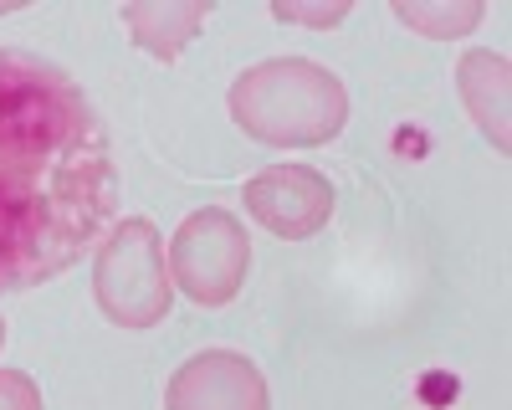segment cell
Instances as JSON below:
<instances>
[{"mask_svg":"<svg viewBox=\"0 0 512 410\" xmlns=\"http://www.w3.org/2000/svg\"><path fill=\"white\" fill-rule=\"evenodd\" d=\"M456 93L466 103V113H472V123L492 139L497 154L512 149V62L507 52H487V47H472L461 52L456 62Z\"/></svg>","mask_w":512,"mask_h":410,"instance_id":"obj_7","label":"cell"},{"mask_svg":"<svg viewBox=\"0 0 512 410\" xmlns=\"http://www.w3.org/2000/svg\"><path fill=\"white\" fill-rule=\"evenodd\" d=\"M241 205L251 221H262L282 241H308L333 221V185L328 175L308 170V164H272V170L251 175L241 190Z\"/></svg>","mask_w":512,"mask_h":410,"instance_id":"obj_5","label":"cell"},{"mask_svg":"<svg viewBox=\"0 0 512 410\" xmlns=\"http://www.w3.org/2000/svg\"><path fill=\"white\" fill-rule=\"evenodd\" d=\"M487 6L482 0H395V21L431 41H461L482 26Z\"/></svg>","mask_w":512,"mask_h":410,"instance_id":"obj_9","label":"cell"},{"mask_svg":"<svg viewBox=\"0 0 512 410\" xmlns=\"http://www.w3.org/2000/svg\"><path fill=\"white\" fill-rule=\"evenodd\" d=\"M164 410H272V395L246 354L200 349L169 375Z\"/></svg>","mask_w":512,"mask_h":410,"instance_id":"obj_6","label":"cell"},{"mask_svg":"<svg viewBox=\"0 0 512 410\" xmlns=\"http://www.w3.org/2000/svg\"><path fill=\"white\" fill-rule=\"evenodd\" d=\"M113 211V144L93 98L57 62L0 47V293L72 272Z\"/></svg>","mask_w":512,"mask_h":410,"instance_id":"obj_1","label":"cell"},{"mask_svg":"<svg viewBox=\"0 0 512 410\" xmlns=\"http://www.w3.org/2000/svg\"><path fill=\"white\" fill-rule=\"evenodd\" d=\"M11 11H21V0H0V16H11Z\"/></svg>","mask_w":512,"mask_h":410,"instance_id":"obj_12","label":"cell"},{"mask_svg":"<svg viewBox=\"0 0 512 410\" xmlns=\"http://www.w3.org/2000/svg\"><path fill=\"white\" fill-rule=\"evenodd\" d=\"M0 349H6V318H0Z\"/></svg>","mask_w":512,"mask_h":410,"instance_id":"obj_13","label":"cell"},{"mask_svg":"<svg viewBox=\"0 0 512 410\" xmlns=\"http://www.w3.org/2000/svg\"><path fill=\"white\" fill-rule=\"evenodd\" d=\"M0 410H47L36 380L21 375V369H0Z\"/></svg>","mask_w":512,"mask_h":410,"instance_id":"obj_11","label":"cell"},{"mask_svg":"<svg viewBox=\"0 0 512 410\" xmlns=\"http://www.w3.org/2000/svg\"><path fill=\"white\" fill-rule=\"evenodd\" d=\"M93 293L98 308L118 323V328H154L164 323L169 303H175V282H169V262H164V236L154 221L128 216L118 221L93 262Z\"/></svg>","mask_w":512,"mask_h":410,"instance_id":"obj_3","label":"cell"},{"mask_svg":"<svg viewBox=\"0 0 512 410\" xmlns=\"http://www.w3.org/2000/svg\"><path fill=\"white\" fill-rule=\"evenodd\" d=\"M210 6L205 0H134L123 6V26L154 62H180L195 31L205 26Z\"/></svg>","mask_w":512,"mask_h":410,"instance_id":"obj_8","label":"cell"},{"mask_svg":"<svg viewBox=\"0 0 512 410\" xmlns=\"http://www.w3.org/2000/svg\"><path fill=\"white\" fill-rule=\"evenodd\" d=\"M231 118L272 149H318L344 134L349 93L313 57H272L231 82Z\"/></svg>","mask_w":512,"mask_h":410,"instance_id":"obj_2","label":"cell"},{"mask_svg":"<svg viewBox=\"0 0 512 410\" xmlns=\"http://www.w3.org/2000/svg\"><path fill=\"white\" fill-rule=\"evenodd\" d=\"M349 0H333V6H303V0H277L272 16L287 21V26H313V31H333V26H344L349 21Z\"/></svg>","mask_w":512,"mask_h":410,"instance_id":"obj_10","label":"cell"},{"mask_svg":"<svg viewBox=\"0 0 512 410\" xmlns=\"http://www.w3.org/2000/svg\"><path fill=\"white\" fill-rule=\"evenodd\" d=\"M246 267H251V236L221 205L190 211L180 231L169 236V282L200 308H226L241 293Z\"/></svg>","mask_w":512,"mask_h":410,"instance_id":"obj_4","label":"cell"}]
</instances>
